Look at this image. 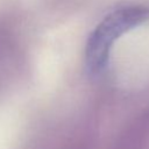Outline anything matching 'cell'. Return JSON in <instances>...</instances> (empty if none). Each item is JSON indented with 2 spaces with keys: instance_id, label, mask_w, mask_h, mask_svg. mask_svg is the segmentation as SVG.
<instances>
[{
  "instance_id": "1",
  "label": "cell",
  "mask_w": 149,
  "mask_h": 149,
  "mask_svg": "<svg viewBox=\"0 0 149 149\" xmlns=\"http://www.w3.org/2000/svg\"><path fill=\"white\" fill-rule=\"evenodd\" d=\"M149 19V8L144 6L121 7L109 13L91 33L86 48L85 62L91 74H99L107 65L111 49L122 34Z\"/></svg>"
}]
</instances>
